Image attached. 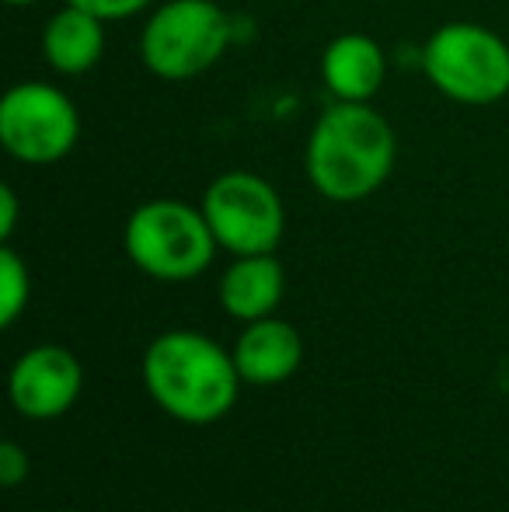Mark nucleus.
Listing matches in <instances>:
<instances>
[{"label": "nucleus", "mask_w": 509, "mask_h": 512, "mask_svg": "<svg viewBox=\"0 0 509 512\" xmlns=\"http://www.w3.org/2000/svg\"><path fill=\"white\" fill-rule=\"evenodd\" d=\"M32 297V276H28V265L21 262V255L4 244L0 248V324L11 328L21 317V310L28 307Z\"/></svg>", "instance_id": "13"}, {"label": "nucleus", "mask_w": 509, "mask_h": 512, "mask_svg": "<svg viewBox=\"0 0 509 512\" xmlns=\"http://www.w3.org/2000/svg\"><path fill=\"white\" fill-rule=\"evenodd\" d=\"M398 140L370 102H335L307 140V178L332 203L370 199L391 178Z\"/></svg>", "instance_id": "2"}, {"label": "nucleus", "mask_w": 509, "mask_h": 512, "mask_svg": "<svg viewBox=\"0 0 509 512\" xmlns=\"http://www.w3.org/2000/svg\"><path fill=\"white\" fill-rule=\"evenodd\" d=\"M18 227V196L11 185H0V241H11Z\"/></svg>", "instance_id": "16"}, {"label": "nucleus", "mask_w": 509, "mask_h": 512, "mask_svg": "<svg viewBox=\"0 0 509 512\" xmlns=\"http://www.w3.org/2000/svg\"><path fill=\"white\" fill-rule=\"evenodd\" d=\"M231 356L245 384L276 387L300 370V363H304V338L283 317H262V321L245 324Z\"/></svg>", "instance_id": "9"}, {"label": "nucleus", "mask_w": 509, "mask_h": 512, "mask_svg": "<svg viewBox=\"0 0 509 512\" xmlns=\"http://www.w3.org/2000/svg\"><path fill=\"white\" fill-rule=\"evenodd\" d=\"M81 140L77 105L46 81H21L0 98V143L21 164H56Z\"/></svg>", "instance_id": "7"}, {"label": "nucleus", "mask_w": 509, "mask_h": 512, "mask_svg": "<svg viewBox=\"0 0 509 512\" xmlns=\"http://www.w3.org/2000/svg\"><path fill=\"white\" fill-rule=\"evenodd\" d=\"M286 290V272L276 255H238L220 279V307L234 321H262L272 317Z\"/></svg>", "instance_id": "11"}, {"label": "nucleus", "mask_w": 509, "mask_h": 512, "mask_svg": "<svg viewBox=\"0 0 509 512\" xmlns=\"http://www.w3.org/2000/svg\"><path fill=\"white\" fill-rule=\"evenodd\" d=\"M84 391V366L63 345H35L21 352L7 377V394L18 415L53 422L77 405Z\"/></svg>", "instance_id": "8"}, {"label": "nucleus", "mask_w": 509, "mask_h": 512, "mask_svg": "<svg viewBox=\"0 0 509 512\" xmlns=\"http://www.w3.org/2000/svg\"><path fill=\"white\" fill-rule=\"evenodd\" d=\"M123 248L129 262L157 283H189L210 269L217 237L206 223L203 206L182 199H150L126 220Z\"/></svg>", "instance_id": "3"}, {"label": "nucleus", "mask_w": 509, "mask_h": 512, "mask_svg": "<svg viewBox=\"0 0 509 512\" xmlns=\"http://www.w3.org/2000/svg\"><path fill=\"white\" fill-rule=\"evenodd\" d=\"M231 46V18L213 0H168L147 18L140 56L150 74L189 81L213 67Z\"/></svg>", "instance_id": "5"}, {"label": "nucleus", "mask_w": 509, "mask_h": 512, "mask_svg": "<svg viewBox=\"0 0 509 512\" xmlns=\"http://www.w3.org/2000/svg\"><path fill=\"white\" fill-rule=\"evenodd\" d=\"M28 474H32V457H28L25 446L18 443L0 446V485L18 488L21 481H28Z\"/></svg>", "instance_id": "14"}, {"label": "nucleus", "mask_w": 509, "mask_h": 512, "mask_svg": "<svg viewBox=\"0 0 509 512\" xmlns=\"http://www.w3.org/2000/svg\"><path fill=\"white\" fill-rule=\"evenodd\" d=\"M387 56L370 35L346 32L332 39L321 56V81L335 102H370L384 88Z\"/></svg>", "instance_id": "10"}, {"label": "nucleus", "mask_w": 509, "mask_h": 512, "mask_svg": "<svg viewBox=\"0 0 509 512\" xmlns=\"http://www.w3.org/2000/svg\"><path fill=\"white\" fill-rule=\"evenodd\" d=\"M422 70L457 105H496L509 95V46L475 21H450L429 35Z\"/></svg>", "instance_id": "4"}, {"label": "nucleus", "mask_w": 509, "mask_h": 512, "mask_svg": "<svg viewBox=\"0 0 509 512\" xmlns=\"http://www.w3.org/2000/svg\"><path fill=\"white\" fill-rule=\"evenodd\" d=\"M203 213L224 251L272 255L283 241L286 209L279 192L252 171H224L203 196Z\"/></svg>", "instance_id": "6"}, {"label": "nucleus", "mask_w": 509, "mask_h": 512, "mask_svg": "<svg viewBox=\"0 0 509 512\" xmlns=\"http://www.w3.org/2000/svg\"><path fill=\"white\" fill-rule=\"evenodd\" d=\"M11 7H25V4H35V0H7Z\"/></svg>", "instance_id": "17"}, {"label": "nucleus", "mask_w": 509, "mask_h": 512, "mask_svg": "<svg viewBox=\"0 0 509 512\" xmlns=\"http://www.w3.org/2000/svg\"><path fill=\"white\" fill-rule=\"evenodd\" d=\"M140 373L150 401L185 425L220 422L245 384L224 345L185 328L157 335L143 352Z\"/></svg>", "instance_id": "1"}, {"label": "nucleus", "mask_w": 509, "mask_h": 512, "mask_svg": "<svg viewBox=\"0 0 509 512\" xmlns=\"http://www.w3.org/2000/svg\"><path fill=\"white\" fill-rule=\"evenodd\" d=\"M67 4L84 7V11L98 14L102 21H123V18L140 14L143 7H150L154 0H67Z\"/></svg>", "instance_id": "15"}, {"label": "nucleus", "mask_w": 509, "mask_h": 512, "mask_svg": "<svg viewBox=\"0 0 509 512\" xmlns=\"http://www.w3.org/2000/svg\"><path fill=\"white\" fill-rule=\"evenodd\" d=\"M105 53V21L98 14L84 11V7H60L53 18L46 21L42 32V56L56 74H88L98 67Z\"/></svg>", "instance_id": "12"}]
</instances>
